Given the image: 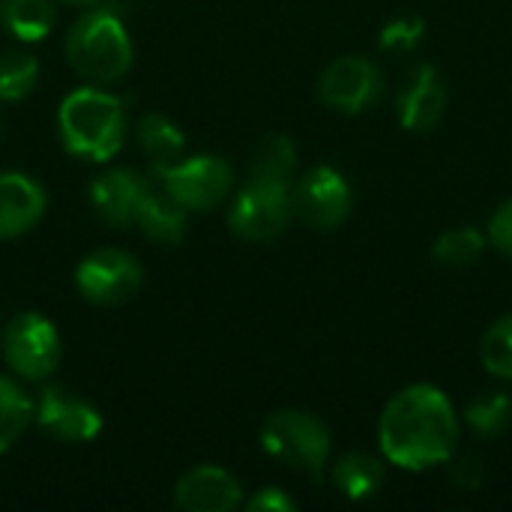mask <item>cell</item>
Returning a JSON list of instances; mask_svg holds the SVG:
<instances>
[{"instance_id":"18","label":"cell","mask_w":512,"mask_h":512,"mask_svg":"<svg viewBox=\"0 0 512 512\" xmlns=\"http://www.w3.org/2000/svg\"><path fill=\"white\" fill-rule=\"evenodd\" d=\"M54 0H0V24L21 42H39L54 30Z\"/></svg>"},{"instance_id":"26","label":"cell","mask_w":512,"mask_h":512,"mask_svg":"<svg viewBox=\"0 0 512 512\" xmlns=\"http://www.w3.org/2000/svg\"><path fill=\"white\" fill-rule=\"evenodd\" d=\"M423 39L420 18H396L381 30V48L387 51H411Z\"/></svg>"},{"instance_id":"16","label":"cell","mask_w":512,"mask_h":512,"mask_svg":"<svg viewBox=\"0 0 512 512\" xmlns=\"http://www.w3.org/2000/svg\"><path fill=\"white\" fill-rule=\"evenodd\" d=\"M186 222H189V210L171 195L165 192L156 180L150 186V192L144 195L138 216H135V228L153 240V243H180L186 234Z\"/></svg>"},{"instance_id":"7","label":"cell","mask_w":512,"mask_h":512,"mask_svg":"<svg viewBox=\"0 0 512 512\" xmlns=\"http://www.w3.org/2000/svg\"><path fill=\"white\" fill-rule=\"evenodd\" d=\"M0 351L6 366L24 381H45L54 375L63 357L57 327L39 312L15 315L0 333Z\"/></svg>"},{"instance_id":"6","label":"cell","mask_w":512,"mask_h":512,"mask_svg":"<svg viewBox=\"0 0 512 512\" xmlns=\"http://www.w3.org/2000/svg\"><path fill=\"white\" fill-rule=\"evenodd\" d=\"M294 219L291 210V186L267 183V180H249L243 189L231 198L228 207V228L234 237L246 243H270L288 231Z\"/></svg>"},{"instance_id":"3","label":"cell","mask_w":512,"mask_h":512,"mask_svg":"<svg viewBox=\"0 0 512 512\" xmlns=\"http://www.w3.org/2000/svg\"><path fill=\"white\" fill-rule=\"evenodd\" d=\"M66 60L90 84L120 81L135 60V48L123 18L111 9L90 6L66 30Z\"/></svg>"},{"instance_id":"13","label":"cell","mask_w":512,"mask_h":512,"mask_svg":"<svg viewBox=\"0 0 512 512\" xmlns=\"http://www.w3.org/2000/svg\"><path fill=\"white\" fill-rule=\"evenodd\" d=\"M150 186H153V180L135 168H108L90 183L87 198H90L93 213L105 225L132 228L138 207H141L144 195L150 192Z\"/></svg>"},{"instance_id":"9","label":"cell","mask_w":512,"mask_h":512,"mask_svg":"<svg viewBox=\"0 0 512 512\" xmlns=\"http://www.w3.org/2000/svg\"><path fill=\"white\" fill-rule=\"evenodd\" d=\"M351 204L354 192L348 180L330 165H315L297 183H291V210L315 231L339 228L351 216Z\"/></svg>"},{"instance_id":"5","label":"cell","mask_w":512,"mask_h":512,"mask_svg":"<svg viewBox=\"0 0 512 512\" xmlns=\"http://www.w3.org/2000/svg\"><path fill=\"white\" fill-rule=\"evenodd\" d=\"M156 183L171 192L189 213L216 210L234 189V168L222 156H189L153 165Z\"/></svg>"},{"instance_id":"29","label":"cell","mask_w":512,"mask_h":512,"mask_svg":"<svg viewBox=\"0 0 512 512\" xmlns=\"http://www.w3.org/2000/svg\"><path fill=\"white\" fill-rule=\"evenodd\" d=\"M246 510L249 512H294L297 510V501H294L288 492H282V489H276V486H267V489L255 492V495L246 501Z\"/></svg>"},{"instance_id":"2","label":"cell","mask_w":512,"mask_h":512,"mask_svg":"<svg viewBox=\"0 0 512 512\" xmlns=\"http://www.w3.org/2000/svg\"><path fill=\"white\" fill-rule=\"evenodd\" d=\"M57 132L66 153L87 162H108L126 141L123 102L99 84L78 87L57 108Z\"/></svg>"},{"instance_id":"12","label":"cell","mask_w":512,"mask_h":512,"mask_svg":"<svg viewBox=\"0 0 512 512\" xmlns=\"http://www.w3.org/2000/svg\"><path fill=\"white\" fill-rule=\"evenodd\" d=\"M447 102V81L429 63L411 66L396 93V111L408 132H432L444 120Z\"/></svg>"},{"instance_id":"28","label":"cell","mask_w":512,"mask_h":512,"mask_svg":"<svg viewBox=\"0 0 512 512\" xmlns=\"http://www.w3.org/2000/svg\"><path fill=\"white\" fill-rule=\"evenodd\" d=\"M489 243L512 261V198L504 201L489 219Z\"/></svg>"},{"instance_id":"24","label":"cell","mask_w":512,"mask_h":512,"mask_svg":"<svg viewBox=\"0 0 512 512\" xmlns=\"http://www.w3.org/2000/svg\"><path fill=\"white\" fill-rule=\"evenodd\" d=\"M33 423V402L24 396V390L0 375V456L12 450L27 426Z\"/></svg>"},{"instance_id":"22","label":"cell","mask_w":512,"mask_h":512,"mask_svg":"<svg viewBox=\"0 0 512 512\" xmlns=\"http://www.w3.org/2000/svg\"><path fill=\"white\" fill-rule=\"evenodd\" d=\"M483 252H486V237L468 225L444 231L432 246L435 264L447 267V270H468L483 258Z\"/></svg>"},{"instance_id":"19","label":"cell","mask_w":512,"mask_h":512,"mask_svg":"<svg viewBox=\"0 0 512 512\" xmlns=\"http://www.w3.org/2000/svg\"><path fill=\"white\" fill-rule=\"evenodd\" d=\"M135 141L138 147L150 156L153 165H168V162H177L186 150V138L180 132V126L165 117V114H144L138 123H135Z\"/></svg>"},{"instance_id":"10","label":"cell","mask_w":512,"mask_h":512,"mask_svg":"<svg viewBox=\"0 0 512 512\" xmlns=\"http://www.w3.org/2000/svg\"><path fill=\"white\" fill-rule=\"evenodd\" d=\"M384 96V72L375 60L336 57L318 78V99L339 114H360Z\"/></svg>"},{"instance_id":"21","label":"cell","mask_w":512,"mask_h":512,"mask_svg":"<svg viewBox=\"0 0 512 512\" xmlns=\"http://www.w3.org/2000/svg\"><path fill=\"white\" fill-rule=\"evenodd\" d=\"M459 420L477 435V438H498L510 429L512 423V399L504 390H483L477 393Z\"/></svg>"},{"instance_id":"17","label":"cell","mask_w":512,"mask_h":512,"mask_svg":"<svg viewBox=\"0 0 512 512\" xmlns=\"http://www.w3.org/2000/svg\"><path fill=\"white\" fill-rule=\"evenodd\" d=\"M333 483L348 501H369L387 483V468L378 456L354 450L333 465Z\"/></svg>"},{"instance_id":"23","label":"cell","mask_w":512,"mask_h":512,"mask_svg":"<svg viewBox=\"0 0 512 512\" xmlns=\"http://www.w3.org/2000/svg\"><path fill=\"white\" fill-rule=\"evenodd\" d=\"M39 84V60L24 48L0 51V102H21Z\"/></svg>"},{"instance_id":"4","label":"cell","mask_w":512,"mask_h":512,"mask_svg":"<svg viewBox=\"0 0 512 512\" xmlns=\"http://www.w3.org/2000/svg\"><path fill=\"white\" fill-rule=\"evenodd\" d=\"M261 450L300 474H321L330 462L333 438L330 429L309 411L285 408L264 420L261 426Z\"/></svg>"},{"instance_id":"14","label":"cell","mask_w":512,"mask_h":512,"mask_svg":"<svg viewBox=\"0 0 512 512\" xmlns=\"http://www.w3.org/2000/svg\"><path fill=\"white\" fill-rule=\"evenodd\" d=\"M243 504L240 480L219 465H198L174 486V507L183 512H231Z\"/></svg>"},{"instance_id":"1","label":"cell","mask_w":512,"mask_h":512,"mask_svg":"<svg viewBox=\"0 0 512 512\" xmlns=\"http://www.w3.org/2000/svg\"><path fill=\"white\" fill-rule=\"evenodd\" d=\"M462 438V420L450 396L432 384L399 390L381 411L378 444L390 465L405 471H429L447 465Z\"/></svg>"},{"instance_id":"30","label":"cell","mask_w":512,"mask_h":512,"mask_svg":"<svg viewBox=\"0 0 512 512\" xmlns=\"http://www.w3.org/2000/svg\"><path fill=\"white\" fill-rule=\"evenodd\" d=\"M63 3H69V6H81V9H90V6H99L102 0H63Z\"/></svg>"},{"instance_id":"20","label":"cell","mask_w":512,"mask_h":512,"mask_svg":"<svg viewBox=\"0 0 512 512\" xmlns=\"http://www.w3.org/2000/svg\"><path fill=\"white\" fill-rule=\"evenodd\" d=\"M297 174V147L288 135H267L249 162V180H267V183H282L291 186Z\"/></svg>"},{"instance_id":"15","label":"cell","mask_w":512,"mask_h":512,"mask_svg":"<svg viewBox=\"0 0 512 512\" xmlns=\"http://www.w3.org/2000/svg\"><path fill=\"white\" fill-rule=\"evenodd\" d=\"M45 186L24 171H0V240L24 237L45 216Z\"/></svg>"},{"instance_id":"8","label":"cell","mask_w":512,"mask_h":512,"mask_svg":"<svg viewBox=\"0 0 512 512\" xmlns=\"http://www.w3.org/2000/svg\"><path fill=\"white\" fill-rule=\"evenodd\" d=\"M144 285V270L135 255L105 246L81 258L75 270L78 294L93 306H123Z\"/></svg>"},{"instance_id":"27","label":"cell","mask_w":512,"mask_h":512,"mask_svg":"<svg viewBox=\"0 0 512 512\" xmlns=\"http://www.w3.org/2000/svg\"><path fill=\"white\" fill-rule=\"evenodd\" d=\"M450 483L462 492H477L486 480V468L477 456H453L450 462Z\"/></svg>"},{"instance_id":"25","label":"cell","mask_w":512,"mask_h":512,"mask_svg":"<svg viewBox=\"0 0 512 512\" xmlns=\"http://www.w3.org/2000/svg\"><path fill=\"white\" fill-rule=\"evenodd\" d=\"M480 360L489 375L512 381V312L501 315L480 339Z\"/></svg>"},{"instance_id":"11","label":"cell","mask_w":512,"mask_h":512,"mask_svg":"<svg viewBox=\"0 0 512 512\" xmlns=\"http://www.w3.org/2000/svg\"><path fill=\"white\" fill-rule=\"evenodd\" d=\"M33 420L60 444H87L102 432L99 408L63 384H45L33 402Z\"/></svg>"}]
</instances>
